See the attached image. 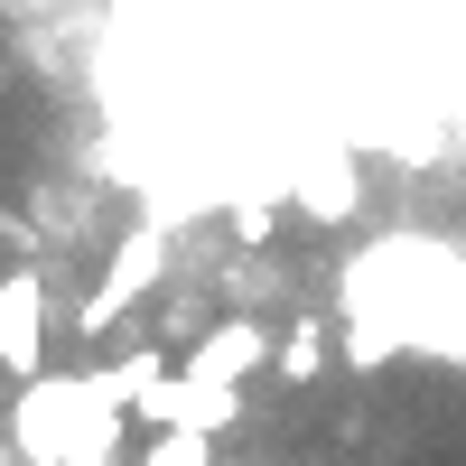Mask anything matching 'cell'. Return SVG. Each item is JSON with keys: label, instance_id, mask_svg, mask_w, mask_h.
I'll use <instances>...</instances> for the list:
<instances>
[{"label": "cell", "instance_id": "obj_5", "mask_svg": "<svg viewBox=\"0 0 466 466\" xmlns=\"http://www.w3.org/2000/svg\"><path fill=\"white\" fill-rule=\"evenodd\" d=\"M345 206H355V177L345 168H327L318 187H308V215H345Z\"/></svg>", "mask_w": 466, "mask_h": 466}, {"label": "cell", "instance_id": "obj_6", "mask_svg": "<svg viewBox=\"0 0 466 466\" xmlns=\"http://www.w3.org/2000/svg\"><path fill=\"white\" fill-rule=\"evenodd\" d=\"M233 233H243V243H270V233H280V215H270V206H243V215H233Z\"/></svg>", "mask_w": 466, "mask_h": 466}, {"label": "cell", "instance_id": "obj_9", "mask_svg": "<svg viewBox=\"0 0 466 466\" xmlns=\"http://www.w3.org/2000/svg\"><path fill=\"white\" fill-rule=\"evenodd\" d=\"M0 243H10V224H0Z\"/></svg>", "mask_w": 466, "mask_h": 466}, {"label": "cell", "instance_id": "obj_1", "mask_svg": "<svg viewBox=\"0 0 466 466\" xmlns=\"http://www.w3.org/2000/svg\"><path fill=\"white\" fill-rule=\"evenodd\" d=\"M37 308H47V289H37V270H19V280L0 289V364L19 382L47 373V318H37Z\"/></svg>", "mask_w": 466, "mask_h": 466}, {"label": "cell", "instance_id": "obj_7", "mask_svg": "<svg viewBox=\"0 0 466 466\" xmlns=\"http://www.w3.org/2000/svg\"><path fill=\"white\" fill-rule=\"evenodd\" d=\"M0 466H19V448H10V439H0Z\"/></svg>", "mask_w": 466, "mask_h": 466}, {"label": "cell", "instance_id": "obj_8", "mask_svg": "<svg viewBox=\"0 0 466 466\" xmlns=\"http://www.w3.org/2000/svg\"><path fill=\"white\" fill-rule=\"evenodd\" d=\"M19 466H66V457H19Z\"/></svg>", "mask_w": 466, "mask_h": 466}, {"label": "cell", "instance_id": "obj_4", "mask_svg": "<svg viewBox=\"0 0 466 466\" xmlns=\"http://www.w3.org/2000/svg\"><path fill=\"white\" fill-rule=\"evenodd\" d=\"M131 466H215V448H206L197 430H159V439H140Z\"/></svg>", "mask_w": 466, "mask_h": 466}, {"label": "cell", "instance_id": "obj_2", "mask_svg": "<svg viewBox=\"0 0 466 466\" xmlns=\"http://www.w3.org/2000/svg\"><path fill=\"white\" fill-rule=\"evenodd\" d=\"M252 355H261V336H252V327H224V336H206V345H197V382H233Z\"/></svg>", "mask_w": 466, "mask_h": 466}, {"label": "cell", "instance_id": "obj_3", "mask_svg": "<svg viewBox=\"0 0 466 466\" xmlns=\"http://www.w3.org/2000/svg\"><path fill=\"white\" fill-rule=\"evenodd\" d=\"M270 364H280V382H318V373H327V336L299 318V327H289L280 345H270Z\"/></svg>", "mask_w": 466, "mask_h": 466}]
</instances>
